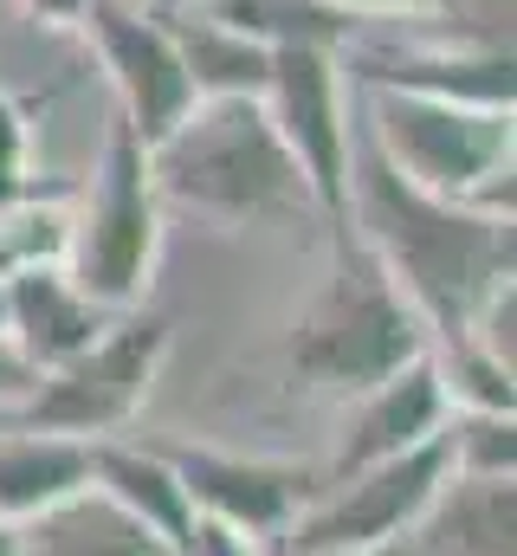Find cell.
Instances as JSON below:
<instances>
[{
  "instance_id": "24",
  "label": "cell",
  "mask_w": 517,
  "mask_h": 556,
  "mask_svg": "<svg viewBox=\"0 0 517 556\" xmlns=\"http://www.w3.org/2000/svg\"><path fill=\"white\" fill-rule=\"evenodd\" d=\"M26 389H33V369H26V363H20V356L0 343V408H13Z\"/></svg>"
},
{
  "instance_id": "6",
  "label": "cell",
  "mask_w": 517,
  "mask_h": 556,
  "mask_svg": "<svg viewBox=\"0 0 517 556\" xmlns=\"http://www.w3.org/2000/svg\"><path fill=\"white\" fill-rule=\"evenodd\" d=\"M168 343H175V324L162 311H142V304L117 311L91 350L33 376V389L13 408H0V420L33 427V433H65V440H117L142 415L168 363Z\"/></svg>"
},
{
  "instance_id": "16",
  "label": "cell",
  "mask_w": 517,
  "mask_h": 556,
  "mask_svg": "<svg viewBox=\"0 0 517 556\" xmlns=\"http://www.w3.org/2000/svg\"><path fill=\"white\" fill-rule=\"evenodd\" d=\"M175 52H181V72L194 85V98H265V78H272V46H258L247 33L207 20V13H188V7H155Z\"/></svg>"
},
{
  "instance_id": "25",
  "label": "cell",
  "mask_w": 517,
  "mask_h": 556,
  "mask_svg": "<svg viewBox=\"0 0 517 556\" xmlns=\"http://www.w3.org/2000/svg\"><path fill=\"white\" fill-rule=\"evenodd\" d=\"M0 556H20V525L0 518Z\"/></svg>"
},
{
  "instance_id": "10",
  "label": "cell",
  "mask_w": 517,
  "mask_h": 556,
  "mask_svg": "<svg viewBox=\"0 0 517 556\" xmlns=\"http://www.w3.org/2000/svg\"><path fill=\"white\" fill-rule=\"evenodd\" d=\"M111 91H117V117L142 142H162L188 111H194V85L181 72V52L162 26L155 7H136V0H85L78 13Z\"/></svg>"
},
{
  "instance_id": "26",
  "label": "cell",
  "mask_w": 517,
  "mask_h": 556,
  "mask_svg": "<svg viewBox=\"0 0 517 556\" xmlns=\"http://www.w3.org/2000/svg\"><path fill=\"white\" fill-rule=\"evenodd\" d=\"M382 556H414V551H407V544H401V551H382Z\"/></svg>"
},
{
  "instance_id": "22",
  "label": "cell",
  "mask_w": 517,
  "mask_h": 556,
  "mask_svg": "<svg viewBox=\"0 0 517 556\" xmlns=\"http://www.w3.org/2000/svg\"><path fill=\"white\" fill-rule=\"evenodd\" d=\"M188 556H285V538H278V544H253V538H234V531H220V525H201Z\"/></svg>"
},
{
  "instance_id": "21",
  "label": "cell",
  "mask_w": 517,
  "mask_h": 556,
  "mask_svg": "<svg viewBox=\"0 0 517 556\" xmlns=\"http://www.w3.org/2000/svg\"><path fill=\"white\" fill-rule=\"evenodd\" d=\"M350 20H446L459 0H330Z\"/></svg>"
},
{
  "instance_id": "1",
  "label": "cell",
  "mask_w": 517,
  "mask_h": 556,
  "mask_svg": "<svg viewBox=\"0 0 517 556\" xmlns=\"http://www.w3.org/2000/svg\"><path fill=\"white\" fill-rule=\"evenodd\" d=\"M350 233L388 266L427 324V350L466 343V324L492 285L512 278V220L479 214L440 194H420L394 175L376 142L356 130L350 155Z\"/></svg>"
},
{
  "instance_id": "14",
  "label": "cell",
  "mask_w": 517,
  "mask_h": 556,
  "mask_svg": "<svg viewBox=\"0 0 517 556\" xmlns=\"http://www.w3.org/2000/svg\"><path fill=\"white\" fill-rule=\"evenodd\" d=\"M85 485H91V440L33 433V427L0 420V518L7 525H33L52 505L78 498Z\"/></svg>"
},
{
  "instance_id": "23",
  "label": "cell",
  "mask_w": 517,
  "mask_h": 556,
  "mask_svg": "<svg viewBox=\"0 0 517 556\" xmlns=\"http://www.w3.org/2000/svg\"><path fill=\"white\" fill-rule=\"evenodd\" d=\"M20 13H26V20H39V26H78L85 0H20Z\"/></svg>"
},
{
  "instance_id": "13",
  "label": "cell",
  "mask_w": 517,
  "mask_h": 556,
  "mask_svg": "<svg viewBox=\"0 0 517 556\" xmlns=\"http://www.w3.org/2000/svg\"><path fill=\"white\" fill-rule=\"evenodd\" d=\"M91 492H104L117 511H129L168 556L194 551V505L175 479V466L155 453V440H91Z\"/></svg>"
},
{
  "instance_id": "12",
  "label": "cell",
  "mask_w": 517,
  "mask_h": 556,
  "mask_svg": "<svg viewBox=\"0 0 517 556\" xmlns=\"http://www.w3.org/2000/svg\"><path fill=\"white\" fill-rule=\"evenodd\" d=\"M356 402H363V408H356V420L343 427V446H337L330 472H317L324 485H337V479H350V472L382 466V459H394V453H407V446H420V440L446 433V420H453V395H446V382H440L433 356L407 363L401 376L376 382V389H369V395H356Z\"/></svg>"
},
{
  "instance_id": "11",
  "label": "cell",
  "mask_w": 517,
  "mask_h": 556,
  "mask_svg": "<svg viewBox=\"0 0 517 556\" xmlns=\"http://www.w3.org/2000/svg\"><path fill=\"white\" fill-rule=\"evenodd\" d=\"M111 317H117V311L91 304V298L65 278V266H20V273L0 278V343H7L33 376H46V369L72 363L78 350H91Z\"/></svg>"
},
{
  "instance_id": "18",
  "label": "cell",
  "mask_w": 517,
  "mask_h": 556,
  "mask_svg": "<svg viewBox=\"0 0 517 556\" xmlns=\"http://www.w3.org/2000/svg\"><path fill=\"white\" fill-rule=\"evenodd\" d=\"M207 20L247 33L258 46H337L350 52L356 20L337 13L330 0H207Z\"/></svg>"
},
{
  "instance_id": "5",
  "label": "cell",
  "mask_w": 517,
  "mask_h": 556,
  "mask_svg": "<svg viewBox=\"0 0 517 556\" xmlns=\"http://www.w3.org/2000/svg\"><path fill=\"white\" fill-rule=\"evenodd\" d=\"M162 214L168 207L149 175V142L124 117H111L91 188L78 194V220H65V278L104 311H136L155 285Z\"/></svg>"
},
{
  "instance_id": "9",
  "label": "cell",
  "mask_w": 517,
  "mask_h": 556,
  "mask_svg": "<svg viewBox=\"0 0 517 556\" xmlns=\"http://www.w3.org/2000/svg\"><path fill=\"white\" fill-rule=\"evenodd\" d=\"M155 453L175 466L201 525H220L253 544H278L324 485L311 466H291V459H247V453L188 446V440H155Z\"/></svg>"
},
{
  "instance_id": "2",
  "label": "cell",
  "mask_w": 517,
  "mask_h": 556,
  "mask_svg": "<svg viewBox=\"0 0 517 556\" xmlns=\"http://www.w3.org/2000/svg\"><path fill=\"white\" fill-rule=\"evenodd\" d=\"M149 175L162 207H181L207 227H272L317 214L265 98H194L168 137L149 142Z\"/></svg>"
},
{
  "instance_id": "27",
  "label": "cell",
  "mask_w": 517,
  "mask_h": 556,
  "mask_svg": "<svg viewBox=\"0 0 517 556\" xmlns=\"http://www.w3.org/2000/svg\"><path fill=\"white\" fill-rule=\"evenodd\" d=\"M162 7H181V0H162Z\"/></svg>"
},
{
  "instance_id": "20",
  "label": "cell",
  "mask_w": 517,
  "mask_h": 556,
  "mask_svg": "<svg viewBox=\"0 0 517 556\" xmlns=\"http://www.w3.org/2000/svg\"><path fill=\"white\" fill-rule=\"evenodd\" d=\"M39 111H46V98L0 91V207L20 201V194H33L26 162H33V124H39Z\"/></svg>"
},
{
  "instance_id": "15",
  "label": "cell",
  "mask_w": 517,
  "mask_h": 556,
  "mask_svg": "<svg viewBox=\"0 0 517 556\" xmlns=\"http://www.w3.org/2000/svg\"><path fill=\"white\" fill-rule=\"evenodd\" d=\"M517 531V485L512 479H446L427 518L414 525V556H512Z\"/></svg>"
},
{
  "instance_id": "3",
  "label": "cell",
  "mask_w": 517,
  "mask_h": 556,
  "mask_svg": "<svg viewBox=\"0 0 517 556\" xmlns=\"http://www.w3.org/2000/svg\"><path fill=\"white\" fill-rule=\"evenodd\" d=\"M420 356H427V324L407 304V291L350 227L330 233V278L298 311L285 343L291 376L324 395H369L376 382L401 376Z\"/></svg>"
},
{
  "instance_id": "7",
  "label": "cell",
  "mask_w": 517,
  "mask_h": 556,
  "mask_svg": "<svg viewBox=\"0 0 517 556\" xmlns=\"http://www.w3.org/2000/svg\"><path fill=\"white\" fill-rule=\"evenodd\" d=\"M446 479H453V453H446V433H433V440L394 453L382 466H369V472H350L337 485H317V498L285 531V556L401 551L414 538V525L427 518V505L440 498Z\"/></svg>"
},
{
  "instance_id": "4",
  "label": "cell",
  "mask_w": 517,
  "mask_h": 556,
  "mask_svg": "<svg viewBox=\"0 0 517 556\" xmlns=\"http://www.w3.org/2000/svg\"><path fill=\"white\" fill-rule=\"evenodd\" d=\"M363 137L420 194L512 220V111L414 91H363Z\"/></svg>"
},
{
  "instance_id": "8",
  "label": "cell",
  "mask_w": 517,
  "mask_h": 556,
  "mask_svg": "<svg viewBox=\"0 0 517 556\" xmlns=\"http://www.w3.org/2000/svg\"><path fill=\"white\" fill-rule=\"evenodd\" d=\"M265 111H272L285 149L298 155L324 227L343 233L350 227V155H356V124H350V98H343V52L337 46H272Z\"/></svg>"
},
{
  "instance_id": "19",
  "label": "cell",
  "mask_w": 517,
  "mask_h": 556,
  "mask_svg": "<svg viewBox=\"0 0 517 556\" xmlns=\"http://www.w3.org/2000/svg\"><path fill=\"white\" fill-rule=\"evenodd\" d=\"M446 453L459 479H517V420L492 408H453Z\"/></svg>"
},
{
  "instance_id": "17",
  "label": "cell",
  "mask_w": 517,
  "mask_h": 556,
  "mask_svg": "<svg viewBox=\"0 0 517 556\" xmlns=\"http://www.w3.org/2000/svg\"><path fill=\"white\" fill-rule=\"evenodd\" d=\"M20 556H168L129 511H117L104 492H78L52 505L46 518L20 525Z\"/></svg>"
}]
</instances>
